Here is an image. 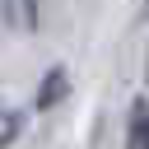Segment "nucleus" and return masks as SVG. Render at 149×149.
Listing matches in <instances>:
<instances>
[{
    "instance_id": "nucleus-6",
    "label": "nucleus",
    "mask_w": 149,
    "mask_h": 149,
    "mask_svg": "<svg viewBox=\"0 0 149 149\" xmlns=\"http://www.w3.org/2000/svg\"><path fill=\"white\" fill-rule=\"evenodd\" d=\"M144 88H149V42H144Z\"/></svg>"
},
{
    "instance_id": "nucleus-2",
    "label": "nucleus",
    "mask_w": 149,
    "mask_h": 149,
    "mask_svg": "<svg viewBox=\"0 0 149 149\" xmlns=\"http://www.w3.org/2000/svg\"><path fill=\"white\" fill-rule=\"evenodd\" d=\"M65 93H70V74H65V65H51V70L42 74V84H37L33 107H37V112H51V107H56Z\"/></svg>"
},
{
    "instance_id": "nucleus-1",
    "label": "nucleus",
    "mask_w": 149,
    "mask_h": 149,
    "mask_svg": "<svg viewBox=\"0 0 149 149\" xmlns=\"http://www.w3.org/2000/svg\"><path fill=\"white\" fill-rule=\"evenodd\" d=\"M121 149H149V98H130V112H126V144Z\"/></svg>"
},
{
    "instance_id": "nucleus-4",
    "label": "nucleus",
    "mask_w": 149,
    "mask_h": 149,
    "mask_svg": "<svg viewBox=\"0 0 149 149\" xmlns=\"http://www.w3.org/2000/svg\"><path fill=\"white\" fill-rule=\"evenodd\" d=\"M14 9H19V23L37 28V0H14Z\"/></svg>"
},
{
    "instance_id": "nucleus-5",
    "label": "nucleus",
    "mask_w": 149,
    "mask_h": 149,
    "mask_svg": "<svg viewBox=\"0 0 149 149\" xmlns=\"http://www.w3.org/2000/svg\"><path fill=\"white\" fill-rule=\"evenodd\" d=\"M14 14H19V9H14V0H0V33L14 23Z\"/></svg>"
},
{
    "instance_id": "nucleus-3",
    "label": "nucleus",
    "mask_w": 149,
    "mask_h": 149,
    "mask_svg": "<svg viewBox=\"0 0 149 149\" xmlns=\"http://www.w3.org/2000/svg\"><path fill=\"white\" fill-rule=\"evenodd\" d=\"M23 126H28V112H19V107H0V149H9V144L23 135Z\"/></svg>"
}]
</instances>
